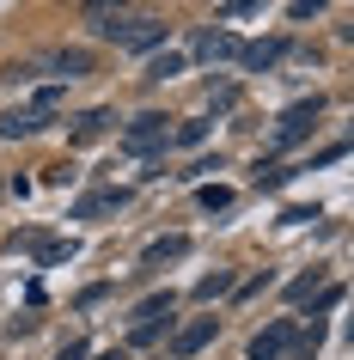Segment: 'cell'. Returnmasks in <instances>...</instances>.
Returning a JSON list of instances; mask_svg holds the SVG:
<instances>
[{"instance_id":"obj_2","label":"cell","mask_w":354,"mask_h":360,"mask_svg":"<svg viewBox=\"0 0 354 360\" xmlns=\"http://www.w3.org/2000/svg\"><path fill=\"white\" fill-rule=\"evenodd\" d=\"M317 116H324V104H317V98H299V104H287V110L275 116V147H293V141H305Z\"/></svg>"},{"instance_id":"obj_15","label":"cell","mask_w":354,"mask_h":360,"mask_svg":"<svg viewBox=\"0 0 354 360\" xmlns=\"http://www.w3.org/2000/svg\"><path fill=\"white\" fill-rule=\"evenodd\" d=\"M220 293H232V275H202V281H196V300H220Z\"/></svg>"},{"instance_id":"obj_6","label":"cell","mask_w":354,"mask_h":360,"mask_svg":"<svg viewBox=\"0 0 354 360\" xmlns=\"http://www.w3.org/2000/svg\"><path fill=\"white\" fill-rule=\"evenodd\" d=\"M214 330H220V318H196V323H184L177 336H171V354L177 360H189V354H202L208 342H214Z\"/></svg>"},{"instance_id":"obj_18","label":"cell","mask_w":354,"mask_h":360,"mask_svg":"<svg viewBox=\"0 0 354 360\" xmlns=\"http://www.w3.org/2000/svg\"><path fill=\"white\" fill-rule=\"evenodd\" d=\"M37 257H43V263H68V257H74V238H56V245H37Z\"/></svg>"},{"instance_id":"obj_16","label":"cell","mask_w":354,"mask_h":360,"mask_svg":"<svg viewBox=\"0 0 354 360\" xmlns=\"http://www.w3.org/2000/svg\"><path fill=\"white\" fill-rule=\"evenodd\" d=\"M196 202H202L208 214H226V208H232V190H220V184H208V190L196 195Z\"/></svg>"},{"instance_id":"obj_11","label":"cell","mask_w":354,"mask_h":360,"mask_svg":"<svg viewBox=\"0 0 354 360\" xmlns=\"http://www.w3.org/2000/svg\"><path fill=\"white\" fill-rule=\"evenodd\" d=\"M49 68H56L61 79H80V74H92V56H86V49H56Z\"/></svg>"},{"instance_id":"obj_7","label":"cell","mask_w":354,"mask_h":360,"mask_svg":"<svg viewBox=\"0 0 354 360\" xmlns=\"http://www.w3.org/2000/svg\"><path fill=\"white\" fill-rule=\"evenodd\" d=\"M281 56H287V43H281V37H263V43H244V49H239L244 74H263V68H275Z\"/></svg>"},{"instance_id":"obj_10","label":"cell","mask_w":354,"mask_h":360,"mask_svg":"<svg viewBox=\"0 0 354 360\" xmlns=\"http://www.w3.org/2000/svg\"><path fill=\"white\" fill-rule=\"evenodd\" d=\"M184 250H189V238H184V232H171V238H159V245L141 250V269H165V263H177Z\"/></svg>"},{"instance_id":"obj_9","label":"cell","mask_w":354,"mask_h":360,"mask_svg":"<svg viewBox=\"0 0 354 360\" xmlns=\"http://www.w3.org/2000/svg\"><path fill=\"white\" fill-rule=\"evenodd\" d=\"M37 129H49V110H6L0 116V134L6 141H25V134H37Z\"/></svg>"},{"instance_id":"obj_3","label":"cell","mask_w":354,"mask_h":360,"mask_svg":"<svg viewBox=\"0 0 354 360\" xmlns=\"http://www.w3.org/2000/svg\"><path fill=\"white\" fill-rule=\"evenodd\" d=\"M171 116H159V110H147V116H134L129 129H122V147L129 153H141V159H147V153H159L171 141V129H165Z\"/></svg>"},{"instance_id":"obj_21","label":"cell","mask_w":354,"mask_h":360,"mask_svg":"<svg viewBox=\"0 0 354 360\" xmlns=\"http://www.w3.org/2000/svg\"><path fill=\"white\" fill-rule=\"evenodd\" d=\"M98 360H122V348H104V354H98Z\"/></svg>"},{"instance_id":"obj_8","label":"cell","mask_w":354,"mask_h":360,"mask_svg":"<svg viewBox=\"0 0 354 360\" xmlns=\"http://www.w3.org/2000/svg\"><path fill=\"white\" fill-rule=\"evenodd\" d=\"M239 49H244V43L232 37V31H196V56H202V61H232Z\"/></svg>"},{"instance_id":"obj_5","label":"cell","mask_w":354,"mask_h":360,"mask_svg":"<svg viewBox=\"0 0 354 360\" xmlns=\"http://www.w3.org/2000/svg\"><path fill=\"white\" fill-rule=\"evenodd\" d=\"M287 342H293V318H275L269 330L251 336V360H281V354H287Z\"/></svg>"},{"instance_id":"obj_19","label":"cell","mask_w":354,"mask_h":360,"mask_svg":"<svg viewBox=\"0 0 354 360\" xmlns=\"http://www.w3.org/2000/svg\"><path fill=\"white\" fill-rule=\"evenodd\" d=\"M317 13H324V0H293L287 6V19H317Z\"/></svg>"},{"instance_id":"obj_1","label":"cell","mask_w":354,"mask_h":360,"mask_svg":"<svg viewBox=\"0 0 354 360\" xmlns=\"http://www.w3.org/2000/svg\"><path fill=\"white\" fill-rule=\"evenodd\" d=\"M171 323V293H153V300L134 305V323H129V348H147L159 342V330Z\"/></svg>"},{"instance_id":"obj_12","label":"cell","mask_w":354,"mask_h":360,"mask_svg":"<svg viewBox=\"0 0 354 360\" xmlns=\"http://www.w3.org/2000/svg\"><path fill=\"white\" fill-rule=\"evenodd\" d=\"M86 19H92V31H98V37H116V31H122V19H129V13H122V6H92V13H86Z\"/></svg>"},{"instance_id":"obj_4","label":"cell","mask_w":354,"mask_h":360,"mask_svg":"<svg viewBox=\"0 0 354 360\" xmlns=\"http://www.w3.org/2000/svg\"><path fill=\"white\" fill-rule=\"evenodd\" d=\"M116 43H122V49H134V56H147V49H159V43H165V19H153V13H129V19H122V31H116Z\"/></svg>"},{"instance_id":"obj_13","label":"cell","mask_w":354,"mask_h":360,"mask_svg":"<svg viewBox=\"0 0 354 360\" xmlns=\"http://www.w3.org/2000/svg\"><path fill=\"white\" fill-rule=\"evenodd\" d=\"M184 74V56H177V49H159V56L147 61V79H177Z\"/></svg>"},{"instance_id":"obj_17","label":"cell","mask_w":354,"mask_h":360,"mask_svg":"<svg viewBox=\"0 0 354 360\" xmlns=\"http://www.w3.org/2000/svg\"><path fill=\"white\" fill-rule=\"evenodd\" d=\"M122 208V195H92V202H80V220H98V214Z\"/></svg>"},{"instance_id":"obj_20","label":"cell","mask_w":354,"mask_h":360,"mask_svg":"<svg viewBox=\"0 0 354 360\" xmlns=\"http://www.w3.org/2000/svg\"><path fill=\"white\" fill-rule=\"evenodd\" d=\"M56 360H86V342H80V336H74V342H68V348H61V354H56Z\"/></svg>"},{"instance_id":"obj_14","label":"cell","mask_w":354,"mask_h":360,"mask_svg":"<svg viewBox=\"0 0 354 360\" xmlns=\"http://www.w3.org/2000/svg\"><path fill=\"white\" fill-rule=\"evenodd\" d=\"M110 122H116L110 110H86V116H80V129H74V141H98V134L110 129Z\"/></svg>"}]
</instances>
